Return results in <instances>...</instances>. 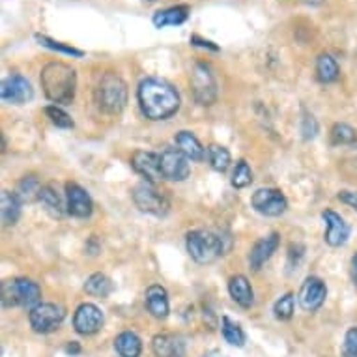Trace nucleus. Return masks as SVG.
I'll list each match as a JSON object with an SVG mask.
<instances>
[{
  "label": "nucleus",
  "instance_id": "3",
  "mask_svg": "<svg viewBox=\"0 0 357 357\" xmlns=\"http://www.w3.org/2000/svg\"><path fill=\"white\" fill-rule=\"evenodd\" d=\"M0 299L4 307H24L34 309L40 305L41 288L30 279H10L2 282Z\"/></svg>",
  "mask_w": 357,
  "mask_h": 357
},
{
  "label": "nucleus",
  "instance_id": "37",
  "mask_svg": "<svg viewBox=\"0 0 357 357\" xmlns=\"http://www.w3.org/2000/svg\"><path fill=\"white\" fill-rule=\"evenodd\" d=\"M318 133V123L317 120L312 116H305L303 120V137L305 139H312V137H317Z\"/></svg>",
  "mask_w": 357,
  "mask_h": 357
},
{
  "label": "nucleus",
  "instance_id": "20",
  "mask_svg": "<svg viewBox=\"0 0 357 357\" xmlns=\"http://www.w3.org/2000/svg\"><path fill=\"white\" fill-rule=\"evenodd\" d=\"M229 292L232 296L236 303L243 307V309H249L255 301V294H252L251 282L245 275H234L229 282Z\"/></svg>",
  "mask_w": 357,
  "mask_h": 357
},
{
  "label": "nucleus",
  "instance_id": "39",
  "mask_svg": "<svg viewBox=\"0 0 357 357\" xmlns=\"http://www.w3.org/2000/svg\"><path fill=\"white\" fill-rule=\"evenodd\" d=\"M191 43H193V45H199V47L211 49V51H219L217 45H213V43L208 40H202V38H199V36H191Z\"/></svg>",
  "mask_w": 357,
  "mask_h": 357
},
{
  "label": "nucleus",
  "instance_id": "13",
  "mask_svg": "<svg viewBox=\"0 0 357 357\" xmlns=\"http://www.w3.org/2000/svg\"><path fill=\"white\" fill-rule=\"evenodd\" d=\"M326 296H328V288L324 284L322 279L318 277H309L307 281L303 282V287L299 290V303L305 310H318L326 301Z\"/></svg>",
  "mask_w": 357,
  "mask_h": 357
},
{
  "label": "nucleus",
  "instance_id": "10",
  "mask_svg": "<svg viewBox=\"0 0 357 357\" xmlns=\"http://www.w3.org/2000/svg\"><path fill=\"white\" fill-rule=\"evenodd\" d=\"M161 172H163L165 180L183 182L191 172L189 158L180 150H165L161 153Z\"/></svg>",
  "mask_w": 357,
  "mask_h": 357
},
{
  "label": "nucleus",
  "instance_id": "22",
  "mask_svg": "<svg viewBox=\"0 0 357 357\" xmlns=\"http://www.w3.org/2000/svg\"><path fill=\"white\" fill-rule=\"evenodd\" d=\"M189 17L188 6H172L167 10H161L153 15V24L158 29H165V26H176V24H183Z\"/></svg>",
  "mask_w": 357,
  "mask_h": 357
},
{
  "label": "nucleus",
  "instance_id": "18",
  "mask_svg": "<svg viewBox=\"0 0 357 357\" xmlns=\"http://www.w3.org/2000/svg\"><path fill=\"white\" fill-rule=\"evenodd\" d=\"M152 350L158 357H183L185 344H183V340L180 337L163 333L153 337Z\"/></svg>",
  "mask_w": 357,
  "mask_h": 357
},
{
  "label": "nucleus",
  "instance_id": "41",
  "mask_svg": "<svg viewBox=\"0 0 357 357\" xmlns=\"http://www.w3.org/2000/svg\"><path fill=\"white\" fill-rule=\"evenodd\" d=\"M351 279L357 284V252L351 257Z\"/></svg>",
  "mask_w": 357,
  "mask_h": 357
},
{
  "label": "nucleus",
  "instance_id": "42",
  "mask_svg": "<svg viewBox=\"0 0 357 357\" xmlns=\"http://www.w3.org/2000/svg\"><path fill=\"white\" fill-rule=\"evenodd\" d=\"M202 357H225L221 354V351H217V350H211V351H208V354H204V356Z\"/></svg>",
  "mask_w": 357,
  "mask_h": 357
},
{
  "label": "nucleus",
  "instance_id": "29",
  "mask_svg": "<svg viewBox=\"0 0 357 357\" xmlns=\"http://www.w3.org/2000/svg\"><path fill=\"white\" fill-rule=\"evenodd\" d=\"M331 142L337 146H357V131L348 123H335L331 129Z\"/></svg>",
  "mask_w": 357,
  "mask_h": 357
},
{
  "label": "nucleus",
  "instance_id": "21",
  "mask_svg": "<svg viewBox=\"0 0 357 357\" xmlns=\"http://www.w3.org/2000/svg\"><path fill=\"white\" fill-rule=\"evenodd\" d=\"M21 199H19L17 195L12 193V191H2V195H0V213H2V225L4 227H12V225H15L19 219V215H21Z\"/></svg>",
  "mask_w": 357,
  "mask_h": 357
},
{
  "label": "nucleus",
  "instance_id": "11",
  "mask_svg": "<svg viewBox=\"0 0 357 357\" xmlns=\"http://www.w3.org/2000/svg\"><path fill=\"white\" fill-rule=\"evenodd\" d=\"M103 326V314L94 303H82L77 307L73 317V328L81 335L98 333Z\"/></svg>",
  "mask_w": 357,
  "mask_h": 357
},
{
  "label": "nucleus",
  "instance_id": "38",
  "mask_svg": "<svg viewBox=\"0 0 357 357\" xmlns=\"http://www.w3.org/2000/svg\"><path fill=\"white\" fill-rule=\"evenodd\" d=\"M339 200H340V202H344V204L351 206V208H356V210H357V193H351V191H340Z\"/></svg>",
  "mask_w": 357,
  "mask_h": 357
},
{
  "label": "nucleus",
  "instance_id": "27",
  "mask_svg": "<svg viewBox=\"0 0 357 357\" xmlns=\"http://www.w3.org/2000/svg\"><path fill=\"white\" fill-rule=\"evenodd\" d=\"M41 193V183L36 176H24L23 180L17 183V195L21 202H34V200H40Z\"/></svg>",
  "mask_w": 357,
  "mask_h": 357
},
{
  "label": "nucleus",
  "instance_id": "30",
  "mask_svg": "<svg viewBox=\"0 0 357 357\" xmlns=\"http://www.w3.org/2000/svg\"><path fill=\"white\" fill-rule=\"evenodd\" d=\"M221 331L225 340H227L230 346H238V348H241V346L245 344V333H243V329H241L240 324L232 322L229 317H222Z\"/></svg>",
  "mask_w": 357,
  "mask_h": 357
},
{
  "label": "nucleus",
  "instance_id": "14",
  "mask_svg": "<svg viewBox=\"0 0 357 357\" xmlns=\"http://www.w3.org/2000/svg\"><path fill=\"white\" fill-rule=\"evenodd\" d=\"M66 197H68V213L73 217H81V219L90 217L94 210V202L79 183H66Z\"/></svg>",
  "mask_w": 357,
  "mask_h": 357
},
{
  "label": "nucleus",
  "instance_id": "35",
  "mask_svg": "<svg viewBox=\"0 0 357 357\" xmlns=\"http://www.w3.org/2000/svg\"><path fill=\"white\" fill-rule=\"evenodd\" d=\"M45 114H47L49 120H51L56 128H62V129L73 128V120H71V116L66 111H62L60 107L56 105L47 107V109H45Z\"/></svg>",
  "mask_w": 357,
  "mask_h": 357
},
{
  "label": "nucleus",
  "instance_id": "24",
  "mask_svg": "<svg viewBox=\"0 0 357 357\" xmlns=\"http://www.w3.org/2000/svg\"><path fill=\"white\" fill-rule=\"evenodd\" d=\"M114 348L120 357H139L142 351V342L133 331H123L114 340Z\"/></svg>",
  "mask_w": 357,
  "mask_h": 357
},
{
  "label": "nucleus",
  "instance_id": "15",
  "mask_svg": "<svg viewBox=\"0 0 357 357\" xmlns=\"http://www.w3.org/2000/svg\"><path fill=\"white\" fill-rule=\"evenodd\" d=\"M2 100L6 103H15V105H21V103H26V101L32 100V86L30 82L21 75H10L6 81L2 82Z\"/></svg>",
  "mask_w": 357,
  "mask_h": 357
},
{
  "label": "nucleus",
  "instance_id": "36",
  "mask_svg": "<svg viewBox=\"0 0 357 357\" xmlns=\"http://www.w3.org/2000/svg\"><path fill=\"white\" fill-rule=\"evenodd\" d=\"M344 356L357 357V328L348 329L344 337Z\"/></svg>",
  "mask_w": 357,
  "mask_h": 357
},
{
  "label": "nucleus",
  "instance_id": "34",
  "mask_svg": "<svg viewBox=\"0 0 357 357\" xmlns=\"http://www.w3.org/2000/svg\"><path fill=\"white\" fill-rule=\"evenodd\" d=\"M36 40L40 41L43 47H49L53 49V51H59V53H64V54H70V56H77V59H81L82 51H79V49L75 47H70V45H64V43H60V41H54L51 40V38H47V36H36Z\"/></svg>",
  "mask_w": 357,
  "mask_h": 357
},
{
  "label": "nucleus",
  "instance_id": "7",
  "mask_svg": "<svg viewBox=\"0 0 357 357\" xmlns=\"http://www.w3.org/2000/svg\"><path fill=\"white\" fill-rule=\"evenodd\" d=\"M64 309L56 303H40L34 309H30L29 320L36 333H51L60 328L64 322Z\"/></svg>",
  "mask_w": 357,
  "mask_h": 357
},
{
  "label": "nucleus",
  "instance_id": "31",
  "mask_svg": "<svg viewBox=\"0 0 357 357\" xmlns=\"http://www.w3.org/2000/svg\"><path fill=\"white\" fill-rule=\"evenodd\" d=\"M208 159H210L211 169L217 172H225L230 167V153L227 148L219 146V144H211L208 148Z\"/></svg>",
  "mask_w": 357,
  "mask_h": 357
},
{
  "label": "nucleus",
  "instance_id": "4",
  "mask_svg": "<svg viewBox=\"0 0 357 357\" xmlns=\"http://www.w3.org/2000/svg\"><path fill=\"white\" fill-rule=\"evenodd\" d=\"M96 101L109 114L122 112L128 103V86L122 81V77L116 73H105L101 77L96 88Z\"/></svg>",
  "mask_w": 357,
  "mask_h": 357
},
{
  "label": "nucleus",
  "instance_id": "16",
  "mask_svg": "<svg viewBox=\"0 0 357 357\" xmlns=\"http://www.w3.org/2000/svg\"><path fill=\"white\" fill-rule=\"evenodd\" d=\"M324 221L328 222V230H326V243L331 247L344 245L348 238H350V227L348 222L335 213L333 210H326L322 213Z\"/></svg>",
  "mask_w": 357,
  "mask_h": 357
},
{
  "label": "nucleus",
  "instance_id": "1",
  "mask_svg": "<svg viewBox=\"0 0 357 357\" xmlns=\"http://www.w3.org/2000/svg\"><path fill=\"white\" fill-rule=\"evenodd\" d=\"M139 103L146 118L165 120L180 109V96L169 82L161 79H146L139 86Z\"/></svg>",
  "mask_w": 357,
  "mask_h": 357
},
{
  "label": "nucleus",
  "instance_id": "32",
  "mask_svg": "<svg viewBox=\"0 0 357 357\" xmlns=\"http://www.w3.org/2000/svg\"><path fill=\"white\" fill-rule=\"evenodd\" d=\"M252 182V170L245 161H238L234 172H232V185L236 189L247 188Z\"/></svg>",
  "mask_w": 357,
  "mask_h": 357
},
{
  "label": "nucleus",
  "instance_id": "12",
  "mask_svg": "<svg viewBox=\"0 0 357 357\" xmlns=\"http://www.w3.org/2000/svg\"><path fill=\"white\" fill-rule=\"evenodd\" d=\"M131 165H133L135 172H139L146 182L155 183L158 180L163 178V172H161V155H158V153L139 150V152L133 153Z\"/></svg>",
  "mask_w": 357,
  "mask_h": 357
},
{
  "label": "nucleus",
  "instance_id": "40",
  "mask_svg": "<svg viewBox=\"0 0 357 357\" xmlns=\"http://www.w3.org/2000/svg\"><path fill=\"white\" fill-rule=\"evenodd\" d=\"M66 351L70 356H79L81 354V346H79V342H70V344L66 346Z\"/></svg>",
  "mask_w": 357,
  "mask_h": 357
},
{
  "label": "nucleus",
  "instance_id": "17",
  "mask_svg": "<svg viewBox=\"0 0 357 357\" xmlns=\"http://www.w3.org/2000/svg\"><path fill=\"white\" fill-rule=\"evenodd\" d=\"M277 247H279V234L277 232L258 240L251 249V255H249V262H251L252 270H260L264 264L270 260L271 255L277 251Z\"/></svg>",
  "mask_w": 357,
  "mask_h": 357
},
{
  "label": "nucleus",
  "instance_id": "9",
  "mask_svg": "<svg viewBox=\"0 0 357 357\" xmlns=\"http://www.w3.org/2000/svg\"><path fill=\"white\" fill-rule=\"evenodd\" d=\"M193 94L200 105H211L217 98V84L208 64H197L193 71Z\"/></svg>",
  "mask_w": 357,
  "mask_h": 357
},
{
  "label": "nucleus",
  "instance_id": "43",
  "mask_svg": "<svg viewBox=\"0 0 357 357\" xmlns=\"http://www.w3.org/2000/svg\"><path fill=\"white\" fill-rule=\"evenodd\" d=\"M305 2H309V4H320L324 0H305Z\"/></svg>",
  "mask_w": 357,
  "mask_h": 357
},
{
  "label": "nucleus",
  "instance_id": "2",
  "mask_svg": "<svg viewBox=\"0 0 357 357\" xmlns=\"http://www.w3.org/2000/svg\"><path fill=\"white\" fill-rule=\"evenodd\" d=\"M41 88L53 103H71L75 98L77 75L75 70L64 62H49L41 70Z\"/></svg>",
  "mask_w": 357,
  "mask_h": 357
},
{
  "label": "nucleus",
  "instance_id": "33",
  "mask_svg": "<svg viewBox=\"0 0 357 357\" xmlns=\"http://www.w3.org/2000/svg\"><path fill=\"white\" fill-rule=\"evenodd\" d=\"M273 312H275L277 320H282V322L290 320V318L294 317V294L292 292L284 294V296H282V298L275 303Z\"/></svg>",
  "mask_w": 357,
  "mask_h": 357
},
{
  "label": "nucleus",
  "instance_id": "8",
  "mask_svg": "<svg viewBox=\"0 0 357 357\" xmlns=\"http://www.w3.org/2000/svg\"><path fill=\"white\" fill-rule=\"evenodd\" d=\"M252 208L266 217H279L287 211V197L279 189H258L251 199Z\"/></svg>",
  "mask_w": 357,
  "mask_h": 357
},
{
  "label": "nucleus",
  "instance_id": "25",
  "mask_svg": "<svg viewBox=\"0 0 357 357\" xmlns=\"http://www.w3.org/2000/svg\"><path fill=\"white\" fill-rule=\"evenodd\" d=\"M340 70L339 64H337V60L331 56V54L324 53L318 56L317 60V77L320 79V82H335L339 79Z\"/></svg>",
  "mask_w": 357,
  "mask_h": 357
},
{
  "label": "nucleus",
  "instance_id": "26",
  "mask_svg": "<svg viewBox=\"0 0 357 357\" xmlns=\"http://www.w3.org/2000/svg\"><path fill=\"white\" fill-rule=\"evenodd\" d=\"M40 202L43 206V210L47 211L51 217L60 219V217L64 215V204H62V200H60V197L56 195V191L53 188H49V185L41 188Z\"/></svg>",
  "mask_w": 357,
  "mask_h": 357
},
{
  "label": "nucleus",
  "instance_id": "19",
  "mask_svg": "<svg viewBox=\"0 0 357 357\" xmlns=\"http://www.w3.org/2000/svg\"><path fill=\"white\" fill-rule=\"evenodd\" d=\"M146 307L150 310V314L158 320H163V318L169 317V296H167V290L159 284H152V287L146 290Z\"/></svg>",
  "mask_w": 357,
  "mask_h": 357
},
{
  "label": "nucleus",
  "instance_id": "23",
  "mask_svg": "<svg viewBox=\"0 0 357 357\" xmlns=\"http://www.w3.org/2000/svg\"><path fill=\"white\" fill-rule=\"evenodd\" d=\"M176 144H178V150L182 153H185L191 161H202L204 159V148L200 144V141L193 133L189 131H180L176 135Z\"/></svg>",
  "mask_w": 357,
  "mask_h": 357
},
{
  "label": "nucleus",
  "instance_id": "6",
  "mask_svg": "<svg viewBox=\"0 0 357 357\" xmlns=\"http://www.w3.org/2000/svg\"><path fill=\"white\" fill-rule=\"evenodd\" d=\"M133 202L144 213L165 215L169 211V200L152 182H142L133 189Z\"/></svg>",
  "mask_w": 357,
  "mask_h": 357
},
{
  "label": "nucleus",
  "instance_id": "28",
  "mask_svg": "<svg viewBox=\"0 0 357 357\" xmlns=\"http://www.w3.org/2000/svg\"><path fill=\"white\" fill-rule=\"evenodd\" d=\"M84 290L90 296H98V298H107L112 292V282L111 279L103 273H94L90 275L84 282Z\"/></svg>",
  "mask_w": 357,
  "mask_h": 357
},
{
  "label": "nucleus",
  "instance_id": "5",
  "mask_svg": "<svg viewBox=\"0 0 357 357\" xmlns=\"http://www.w3.org/2000/svg\"><path fill=\"white\" fill-rule=\"evenodd\" d=\"M188 252L195 262L210 264L225 252L222 238L210 230H193L188 234Z\"/></svg>",
  "mask_w": 357,
  "mask_h": 357
}]
</instances>
